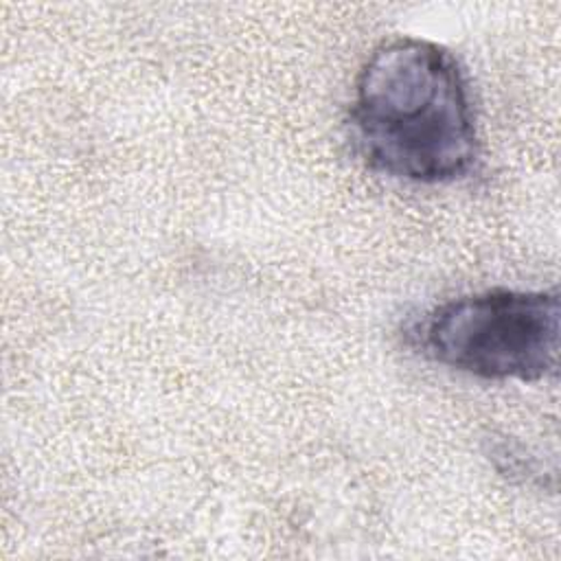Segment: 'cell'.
I'll use <instances>...</instances> for the list:
<instances>
[{
  "instance_id": "7a4b0ae2",
  "label": "cell",
  "mask_w": 561,
  "mask_h": 561,
  "mask_svg": "<svg viewBox=\"0 0 561 561\" xmlns=\"http://www.w3.org/2000/svg\"><path fill=\"white\" fill-rule=\"evenodd\" d=\"M408 337L427 359L489 381L557 375L561 307L557 289H489L436 305Z\"/></svg>"
},
{
  "instance_id": "6da1fadb",
  "label": "cell",
  "mask_w": 561,
  "mask_h": 561,
  "mask_svg": "<svg viewBox=\"0 0 561 561\" xmlns=\"http://www.w3.org/2000/svg\"><path fill=\"white\" fill-rule=\"evenodd\" d=\"M353 151L373 173L449 184L480 156L469 85L445 46L419 37L379 44L357 72L348 107Z\"/></svg>"
},
{
  "instance_id": "3957f363",
  "label": "cell",
  "mask_w": 561,
  "mask_h": 561,
  "mask_svg": "<svg viewBox=\"0 0 561 561\" xmlns=\"http://www.w3.org/2000/svg\"><path fill=\"white\" fill-rule=\"evenodd\" d=\"M491 458L497 467V471H502L508 478H522V480H530L537 473V465L530 456H524L517 447H511L508 440H500L491 447Z\"/></svg>"
}]
</instances>
